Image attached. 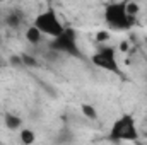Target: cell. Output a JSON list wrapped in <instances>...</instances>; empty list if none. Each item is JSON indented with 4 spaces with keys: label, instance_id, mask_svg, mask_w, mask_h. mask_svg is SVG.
<instances>
[{
    "label": "cell",
    "instance_id": "cell-4",
    "mask_svg": "<svg viewBox=\"0 0 147 145\" xmlns=\"http://www.w3.org/2000/svg\"><path fill=\"white\" fill-rule=\"evenodd\" d=\"M48 48L53 53H58V55L63 53V55H69V56L82 58V51H80L79 43H77V33H75L74 28H65V31L60 36L48 43Z\"/></svg>",
    "mask_w": 147,
    "mask_h": 145
},
{
    "label": "cell",
    "instance_id": "cell-6",
    "mask_svg": "<svg viewBox=\"0 0 147 145\" xmlns=\"http://www.w3.org/2000/svg\"><path fill=\"white\" fill-rule=\"evenodd\" d=\"M3 123H5V128H9L10 132H16V130H22V118L19 114H14L10 111H7L3 114Z\"/></svg>",
    "mask_w": 147,
    "mask_h": 145
},
{
    "label": "cell",
    "instance_id": "cell-14",
    "mask_svg": "<svg viewBox=\"0 0 147 145\" xmlns=\"http://www.w3.org/2000/svg\"><path fill=\"white\" fill-rule=\"evenodd\" d=\"M108 38H110L108 33H98V34H96V39H98V41H105V39H108Z\"/></svg>",
    "mask_w": 147,
    "mask_h": 145
},
{
    "label": "cell",
    "instance_id": "cell-15",
    "mask_svg": "<svg viewBox=\"0 0 147 145\" xmlns=\"http://www.w3.org/2000/svg\"><path fill=\"white\" fill-rule=\"evenodd\" d=\"M120 50H121V51H127V50H128V44H127V43H121V44H120Z\"/></svg>",
    "mask_w": 147,
    "mask_h": 145
},
{
    "label": "cell",
    "instance_id": "cell-3",
    "mask_svg": "<svg viewBox=\"0 0 147 145\" xmlns=\"http://www.w3.org/2000/svg\"><path fill=\"white\" fill-rule=\"evenodd\" d=\"M33 26L36 28V29L41 33V34H43V36L51 38V39L58 38L62 33H63V31H65V28H67V26L60 21L58 14H57L53 9L41 10L36 17H34Z\"/></svg>",
    "mask_w": 147,
    "mask_h": 145
},
{
    "label": "cell",
    "instance_id": "cell-12",
    "mask_svg": "<svg viewBox=\"0 0 147 145\" xmlns=\"http://www.w3.org/2000/svg\"><path fill=\"white\" fill-rule=\"evenodd\" d=\"M21 60H22V65L24 67H36L38 62L34 56H31V55H28V53H22L21 55Z\"/></svg>",
    "mask_w": 147,
    "mask_h": 145
},
{
    "label": "cell",
    "instance_id": "cell-11",
    "mask_svg": "<svg viewBox=\"0 0 147 145\" xmlns=\"http://www.w3.org/2000/svg\"><path fill=\"white\" fill-rule=\"evenodd\" d=\"M139 12H140V5H139V3H135V2H127V14H128V15H132V17L137 19Z\"/></svg>",
    "mask_w": 147,
    "mask_h": 145
},
{
    "label": "cell",
    "instance_id": "cell-2",
    "mask_svg": "<svg viewBox=\"0 0 147 145\" xmlns=\"http://www.w3.org/2000/svg\"><path fill=\"white\" fill-rule=\"evenodd\" d=\"M105 22L115 31H127L134 28L137 19L127 14V2H111L105 7Z\"/></svg>",
    "mask_w": 147,
    "mask_h": 145
},
{
    "label": "cell",
    "instance_id": "cell-10",
    "mask_svg": "<svg viewBox=\"0 0 147 145\" xmlns=\"http://www.w3.org/2000/svg\"><path fill=\"white\" fill-rule=\"evenodd\" d=\"M80 113H82L87 119H92V121L98 119V109L94 108L92 104H87V103L80 104Z\"/></svg>",
    "mask_w": 147,
    "mask_h": 145
},
{
    "label": "cell",
    "instance_id": "cell-13",
    "mask_svg": "<svg viewBox=\"0 0 147 145\" xmlns=\"http://www.w3.org/2000/svg\"><path fill=\"white\" fill-rule=\"evenodd\" d=\"M10 63H12V65H16V67H24V65H22L21 56H10Z\"/></svg>",
    "mask_w": 147,
    "mask_h": 145
},
{
    "label": "cell",
    "instance_id": "cell-5",
    "mask_svg": "<svg viewBox=\"0 0 147 145\" xmlns=\"http://www.w3.org/2000/svg\"><path fill=\"white\" fill-rule=\"evenodd\" d=\"M91 63L98 68H103L106 72H113L121 75L120 70V63H118V58H116V50L113 46H101L92 56H91Z\"/></svg>",
    "mask_w": 147,
    "mask_h": 145
},
{
    "label": "cell",
    "instance_id": "cell-8",
    "mask_svg": "<svg viewBox=\"0 0 147 145\" xmlns=\"http://www.w3.org/2000/svg\"><path fill=\"white\" fill-rule=\"evenodd\" d=\"M21 22H22V12H19V10H14V12H9L7 15H5V24L9 26V28H19L21 26Z\"/></svg>",
    "mask_w": 147,
    "mask_h": 145
},
{
    "label": "cell",
    "instance_id": "cell-7",
    "mask_svg": "<svg viewBox=\"0 0 147 145\" xmlns=\"http://www.w3.org/2000/svg\"><path fill=\"white\" fill-rule=\"evenodd\" d=\"M24 38H26V41L29 43V44H39L41 43V39H43V34L38 31L36 28L31 24L28 29H26V33H24Z\"/></svg>",
    "mask_w": 147,
    "mask_h": 145
},
{
    "label": "cell",
    "instance_id": "cell-9",
    "mask_svg": "<svg viewBox=\"0 0 147 145\" xmlns=\"http://www.w3.org/2000/svg\"><path fill=\"white\" fill-rule=\"evenodd\" d=\"M19 140H21L22 145H33L36 142V133H34V130H31V128H22V130L19 132Z\"/></svg>",
    "mask_w": 147,
    "mask_h": 145
},
{
    "label": "cell",
    "instance_id": "cell-1",
    "mask_svg": "<svg viewBox=\"0 0 147 145\" xmlns=\"http://www.w3.org/2000/svg\"><path fill=\"white\" fill-rule=\"evenodd\" d=\"M108 138L111 142H137L140 138V132L134 114L123 113L118 116L108 132Z\"/></svg>",
    "mask_w": 147,
    "mask_h": 145
}]
</instances>
